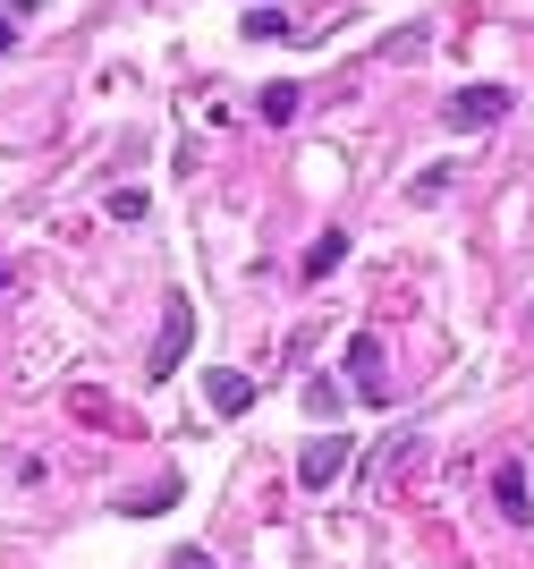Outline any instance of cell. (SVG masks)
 <instances>
[{
  "mask_svg": "<svg viewBox=\"0 0 534 569\" xmlns=\"http://www.w3.org/2000/svg\"><path fill=\"white\" fill-rule=\"evenodd\" d=\"M349 375L365 400H391V366H382V340H349Z\"/></svg>",
  "mask_w": 534,
  "mask_h": 569,
  "instance_id": "obj_2",
  "label": "cell"
},
{
  "mask_svg": "<svg viewBox=\"0 0 534 569\" xmlns=\"http://www.w3.org/2000/svg\"><path fill=\"white\" fill-rule=\"evenodd\" d=\"M204 400L221 408V417H246V408H255V382H246V375H230V366H221V375H204Z\"/></svg>",
  "mask_w": 534,
  "mask_h": 569,
  "instance_id": "obj_3",
  "label": "cell"
},
{
  "mask_svg": "<svg viewBox=\"0 0 534 569\" xmlns=\"http://www.w3.org/2000/svg\"><path fill=\"white\" fill-rule=\"evenodd\" d=\"M170 569H212V561H204V552H179V561H170Z\"/></svg>",
  "mask_w": 534,
  "mask_h": 569,
  "instance_id": "obj_9",
  "label": "cell"
},
{
  "mask_svg": "<svg viewBox=\"0 0 534 569\" xmlns=\"http://www.w3.org/2000/svg\"><path fill=\"white\" fill-rule=\"evenodd\" d=\"M501 111H510V86H466V94H450V128H492Z\"/></svg>",
  "mask_w": 534,
  "mask_h": 569,
  "instance_id": "obj_1",
  "label": "cell"
},
{
  "mask_svg": "<svg viewBox=\"0 0 534 569\" xmlns=\"http://www.w3.org/2000/svg\"><path fill=\"white\" fill-rule=\"evenodd\" d=\"M246 34H255V43L263 34H289V18H280V9H246Z\"/></svg>",
  "mask_w": 534,
  "mask_h": 569,
  "instance_id": "obj_8",
  "label": "cell"
},
{
  "mask_svg": "<svg viewBox=\"0 0 534 569\" xmlns=\"http://www.w3.org/2000/svg\"><path fill=\"white\" fill-rule=\"evenodd\" d=\"M492 501H501V519H510V527H526V519H534V493H526V476H517V468L492 476Z\"/></svg>",
  "mask_w": 534,
  "mask_h": 569,
  "instance_id": "obj_5",
  "label": "cell"
},
{
  "mask_svg": "<svg viewBox=\"0 0 534 569\" xmlns=\"http://www.w3.org/2000/svg\"><path fill=\"white\" fill-rule=\"evenodd\" d=\"M340 468H349V442H340V433H331V442H305V459H298L305 485H331Z\"/></svg>",
  "mask_w": 534,
  "mask_h": 569,
  "instance_id": "obj_4",
  "label": "cell"
},
{
  "mask_svg": "<svg viewBox=\"0 0 534 569\" xmlns=\"http://www.w3.org/2000/svg\"><path fill=\"white\" fill-rule=\"evenodd\" d=\"M179 349H187V298H170V315H162V349H153V375H170V366H179Z\"/></svg>",
  "mask_w": 534,
  "mask_h": 569,
  "instance_id": "obj_6",
  "label": "cell"
},
{
  "mask_svg": "<svg viewBox=\"0 0 534 569\" xmlns=\"http://www.w3.org/2000/svg\"><path fill=\"white\" fill-rule=\"evenodd\" d=\"M305 408H314V417H340V408H349V391H340L331 375H314V382H305Z\"/></svg>",
  "mask_w": 534,
  "mask_h": 569,
  "instance_id": "obj_7",
  "label": "cell"
},
{
  "mask_svg": "<svg viewBox=\"0 0 534 569\" xmlns=\"http://www.w3.org/2000/svg\"><path fill=\"white\" fill-rule=\"evenodd\" d=\"M0 51H9V26H0Z\"/></svg>",
  "mask_w": 534,
  "mask_h": 569,
  "instance_id": "obj_10",
  "label": "cell"
}]
</instances>
